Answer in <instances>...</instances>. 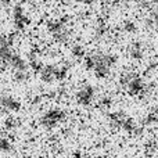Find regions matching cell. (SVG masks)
Listing matches in <instances>:
<instances>
[{
	"mask_svg": "<svg viewBox=\"0 0 158 158\" xmlns=\"http://www.w3.org/2000/svg\"><path fill=\"white\" fill-rule=\"evenodd\" d=\"M64 117H65V114L61 110H49L42 117V123L44 126H47V128H52L57 122H60L61 119H64Z\"/></svg>",
	"mask_w": 158,
	"mask_h": 158,
	"instance_id": "6da1fadb",
	"label": "cell"
},
{
	"mask_svg": "<svg viewBox=\"0 0 158 158\" xmlns=\"http://www.w3.org/2000/svg\"><path fill=\"white\" fill-rule=\"evenodd\" d=\"M77 98L81 104H89L93 98V87L90 85H85L77 93Z\"/></svg>",
	"mask_w": 158,
	"mask_h": 158,
	"instance_id": "7a4b0ae2",
	"label": "cell"
},
{
	"mask_svg": "<svg viewBox=\"0 0 158 158\" xmlns=\"http://www.w3.org/2000/svg\"><path fill=\"white\" fill-rule=\"evenodd\" d=\"M126 86H128L129 93H131V94H133V96L135 94H139V93H142V92H144V90H146L142 78H139L137 75H135V77L129 81V83L126 85Z\"/></svg>",
	"mask_w": 158,
	"mask_h": 158,
	"instance_id": "3957f363",
	"label": "cell"
},
{
	"mask_svg": "<svg viewBox=\"0 0 158 158\" xmlns=\"http://www.w3.org/2000/svg\"><path fill=\"white\" fill-rule=\"evenodd\" d=\"M2 106L7 110H11V111H18L21 108V103H19L17 98L11 97V96H3L2 100H0Z\"/></svg>",
	"mask_w": 158,
	"mask_h": 158,
	"instance_id": "277c9868",
	"label": "cell"
},
{
	"mask_svg": "<svg viewBox=\"0 0 158 158\" xmlns=\"http://www.w3.org/2000/svg\"><path fill=\"white\" fill-rule=\"evenodd\" d=\"M129 53H131L132 57L140 58L143 56V46H142V43H139V42H136V43H132L131 47H129Z\"/></svg>",
	"mask_w": 158,
	"mask_h": 158,
	"instance_id": "5b68a950",
	"label": "cell"
},
{
	"mask_svg": "<svg viewBox=\"0 0 158 158\" xmlns=\"http://www.w3.org/2000/svg\"><path fill=\"white\" fill-rule=\"evenodd\" d=\"M71 53L74 57H85V50L81 44H74L71 47Z\"/></svg>",
	"mask_w": 158,
	"mask_h": 158,
	"instance_id": "8992f818",
	"label": "cell"
},
{
	"mask_svg": "<svg viewBox=\"0 0 158 158\" xmlns=\"http://www.w3.org/2000/svg\"><path fill=\"white\" fill-rule=\"evenodd\" d=\"M0 150H3V151H11L13 150V144H11L10 140H7V139L0 140Z\"/></svg>",
	"mask_w": 158,
	"mask_h": 158,
	"instance_id": "52a82bcc",
	"label": "cell"
},
{
	"mask_svg": "<svg viewBox=\"0 0 158 158\" xmlns=\"http://www.w3.org/2000/svg\"><path fill=\"white\" fill-rule=\"evenodd\" d=\"M17 125H18V122H17V119L14 117H8L7 119H6V122H4V126L7 129H14Z\"/></svg>",
	"mask_w": 158,
	"mask_h": 158,
	"instance_id": "ba28073f",
	"label": "cell"
},
{
	"mask_svg": "<svg viewBox=\"0 0 158 158\" xmlns=\"http://www.w3.org/2000/svg\"><path fill=\"white\" fill-rule=\"evenodd\" d=\"M123 29H125L126 32H133V31H136V25L132 21H125L123 22Z\"/></svg>",
	"mask_w": 158,
	"mask_h": 158,
	"instance_id": "9c48e42d",
	"label": "cell"
}]
</instances>
